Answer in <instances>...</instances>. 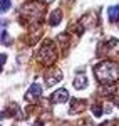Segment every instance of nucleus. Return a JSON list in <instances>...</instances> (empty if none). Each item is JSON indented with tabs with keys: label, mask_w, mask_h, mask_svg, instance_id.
<instances>
[{
	"label": "nucleus",
	"mask_w": 119,
	"mask_h": 126,
	"mask_svg": "<svg viewBox=\"0 0 119 126\" xmlns=\"http://www.w3.org/2000/svg\"><path fill=\"white\" fill-rule=\"evenodd\" d=\"M94 76L99 81L101 86L104 84H114L119 79V64L114 61H102L94 66Z\"/></svg>",
	"instance_id": "1"
},
{
	"label": "nucleus",
	"mask_w": 119,
	"mask_h": 126,
	"mask_svg": "<svg viewBox=\"0 0 119 126\" xmlns=\"http://www.w3.org/2000/svg\"><path fill=\"white\" fill-rule=\"evenodd\" d=\"M44 14H45V10H44V5L40 2H29L20 10V22L24 25H27V24L39 25L44 20Z\"/></svg>",
	"instance_id": "2"
},
{
	"label": "nucleus",
	"mask_w": 119,
	"mask_h": 126,
	"mask_svg": "<svg viewBox=\"0 0 119 126\" xmlns=\"http://www.w3.org/2000/svg\"><path fill=\"white\" fill-rule=\"evenodd\" d=\"M37 62L44 64V66H52L57 61V50H55V44L52 40H44L40 49L35 54Z\"/></svg>",
	"instance_id": "3"
},
{
	"label": "nucleus",
	"mask_w": 119,
	"mask_h": 126,
	"mask_svg": "<svg viewBox=\"0 0 119 126\" xmlns=\"http://www.w3.org/2000/svg\"><path fill=\"white\" fill-rule=\"evenodd\" d=\"M40 96H42V86H40L39 82H34V84L29 87V93L25 94V99L30 101V103H35Z\"/></svg>",
	"instance_id": "4"
},
{
	"label": "nucleus",
	"mask_w": 119,
	"mask_h": 126,
	"mask_svg": "<svg viewBox=\"0 0 119 126\" xmlns=\"http://www.w3.org/2000/svg\"><path fill=\"white\" fill-rule=\"evenodd\" d=\"M101 50H102V52H106V54H109V56L118 54V52H119V40L114 39V37H111L104 46H101Z\"/></svg>",
	"instance_id": "5"
},
{
	"label": "nucleus",
	"mask_w": 119,
	"mask_h": 126,
	"mask_svg": "<svg viewBox=\"0 0 119 126\" xmlns=\"http://www.w3.org/2000/svg\"><path fill=\"white\" fill-rule=\"evenodd\" d=\"M60 81H62V72H60V69L54 67L45 74V84H47V86H54V84H57Z\"/></svg>",
	"instance_id": "6"
},
{
	"label": "nucleus",
	"mask_w": 119,
	"mask_h": 126,
	"mask_svg": "<svg viewBox=\"0 0 119 126\" xmlns=\"http://www.w3.org/2000/svg\"><path fill=\"white\" fill-rule=\"evenodd\" d=\"M50 101L52 103H55V104H62V103H66V101H69V91L67 89H57L54 94H52V97H50Z\"/></svg>",
	"instance_id": "7"
},
{
	"label": "nucleus",
	"mask_w": 119,
	"mask_h": 126,
	"mask_svg": "<svg viewBox=\"0 0 119 126\" xmlns=\"http://www.w3.org/2000/svg\"><path fill=\"white\" fill-rule=\"evenodd\" d=\"M86 104H87V101L86 99H72L70 101V106H69V113L72 114H76V113H79V111H84L86 109Z\"/></svg>",
	"instance_id": "8"
},
{
	"label": "nucleus",
	"mask_w": 119,
	"mask_h": 126,
	"mask_svg": "<svg viewBox=\"0 0 119 126\" xmlns=\"http://www.w3.org/2000/svg\"><path fill=\"white\" fill-rule=\"evenodd\" d=\"M107 19L109 22H119V5H112L107 9Z\"/></svg>",
	"instance_id": "9"
},
{
	"label": "nucleus",
	"mask_w": 119,
	"mask_h": 126,
	"mask_svg": "<svg viewBox=\"0 0 119 126\" xmlns=\"http://www.w3.org/2000/svg\"><path fill=\"white\" fill-rule=\"evenodd\" d=\"M89 84L87 82V78L84 76V74H77L76 78H74V87L76 89H82V87H86Z\"/></svg>",
	"instance_id": "10"
},
{
	"label": "nucleus",
	"mask_w": 119,
	"mask_h": 126,
	"mask_svg": "<svg viewBox=\"0 0 119 126\" xmlns=\"http://www.w3.org/2000/svg\"><path fill=\"white\" fill-rule=\"evenodd\" d=\"M60 20H62V10H54L52 14H50V17H49V24L50 25H59L60 24Z\"/></svg>",
	"instance_id": "11"
},
{
	"label": "nucleus",
	"mask_w": 119,
	"mask_h": 126,
	"mask_svg": "<svg viewBox=\"0 0 119 126\" xmlns=\"http://www.w3.org/2000/svg\"><path fill=\"white\" fill-rule=\"evenodd\" d=\"M57 40H59L60 46H62V49H67V47H69V44H70V39H69L67 34H60L59 37H57Z\"/></svg>",
	"instance_id": "12"
},
{
	"label": "nucleus",
	"mask_w": 119,
	"mask_h": 126,
	"mask_svg": "<svg viewBox=\"0 0 119 126\" xmlns=\"http://www.w3.org/2000/svg\"><path fill=\"white\" fill-rule=\"evenodd\" d=\"M92 113L96 114V118H99L101 114H102V108H101V104H92Z\"/></svg>",
	"instance_id": "13"
},
{
	"label": "nucleus",
	"mask_w": 119,
	"mask_h": 126,
	"mask_svg": "<svg viewBox=\"0 0 119 126\" xmlns=\"http://www.w3.org/2000/svg\"><path fill=\"white\" fill-rule=\"evenodd\" d=\"M0 9H2V12H7V10L10 9V0H2Z\"/></svg>",
	"instance_id": "14"
},
{
	"label": "nucleus",
	"mask_w": 119,
	"mask_h": 126,
	"mask_svg": "<svg viewBox=\"0 0 119 126\" xmlns=\"http://www.w3.org/2000/svg\"><path fill=\"white\" fill-rule=\"evenodd\" d=\"M2 40H3V44H5V46H10V39H9L7 30H3V32H2Z\"/></svg>",
	"instance_id": "15"
},
{
	"label": "nucleus",
	"mask_w": 119,
	"mask_h": 126,
	"mask_svg": "<svg viewBox=\"0 0 119 126\" xmlns=\"http://www.w3.org/2000/svg\"><path fill=\"white\" fill-rule=\"evenodd\" d=\"M5 61H7V56H5V54H3V56H2V57H0V62H2V66H3V62H5Z\"/></svg>",
	"instance_id": "16"
},
{
	"label": "nucleus",
	"mask_w": 119,
	"mask_h": 126,
	"mask_svg": "<svg viewBox=\"0 0 119 126\" xmlns=\"http://www.w3.org/2000/svg\"><path fill=\"white\" fill-rule=\"evenodd\" d=\"M114 103H116V106L119 108V97H114Z\"/></svg>",
	"instance_id": "17"
},
{
	"label": "nucleus",
	"mask_w": 119,
	"mask_h": 126,
	"mask_svg": "<svg viewBox=\"0 0 119 126\" xmlns=\"http://www.w3.org/2000/svg\"><path fill=\"white\" fill-rule=\"evenodd\" d=\"M34 126H44V123H40V121H37V123H35Z\"/></svg>",
	"instance_id": "18"
},
{
	"label": "nucleus",
	"mask_w": 119,
	"mask_h": 126,
	"mask_svg": "<svg viewBox=\"0 0 119 126\" xmlns=\"http://www.w3.org/2000/svg\"><path fill=\"white\" fill-rule=\"evenodd\" d=\"M42 2H44V3H50L52 0H42Z\"/></svg>",
	"instance_id": "19"
}]
</instances>
